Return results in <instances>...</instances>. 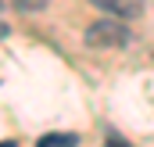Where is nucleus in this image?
<instances>
[{"label":"nucleus","instance_id":"f257e3e1","mask_svg":"<svg viewBox=\"0 0 154 147\" xmlns=\"http://www.w3.org/2000/svg\"><path fill=\"white\" fill-rule=\"evenodd\" d=\"M82 39L90 50H122V47H129V29L118 18H97Z\"/></svg>","mask_w":154,"mask_h":147},{"label":"nucleus","instance_id":"f03ea898","mask_svg":"<svg viewBox=\"0 0 154 147\" xmlns=\"http://www.w3.org/2000/svg\"><path fill=\"white\" fill-rule=\"evenodd\" d=\"M90 4L100 7V11L111 14V18H140L147 0H90Z\"/></svg>","mask_w":154,"mask_h":147},{"label":"nucleus","instance_id":"7ed1b4c3","mask_svg":"<svg viewBox=\"0 0 154 147\" xmlns=\"http://www.w3.org/2000/svg\"><path fill=\"white\" fill-rule=\"evenodd\" d=\"M79 136L75 133H47V136H39L36 147H75Z\"/></svg>","mask_w":154,"mask_h":147},{"label":"nucleus","instance_id":"20e7f679","mask_svg":"<svg viewBox=\"0 0 154 147\" xmlns=\"http://www.w3.org/2000/svg\"><path fill=\"white\" fill-rule=\"evenodd\" d=\"M14 7H18V11H43L47 0H14Z\"/></svg>","mask_w":154,"mask_h":147},{"label":"nucleus","instance_id":"39448f33","mask_svg":"<svg viewBox=\"0 0 154 147\" xmlns=\"http://www.w3.org/2000/svg\"><path fill=\"white\" fill-rule=\"evenodd\" d=\"M104 147H129V144H125V140H122L118 133H108V140H104Z\"/></svg>","mask_w":154,"mask_h":147},{"label":"nucleus","instance_id":"423d86ee","mask_svg":"<svg viewBox=\"0 0 154 147\" xmlns=\"http://www.w3.org/2000/svg\"><path fill=\"white\" fill-rule=\"evenodd\" d=\"M0 147H14V144H11V140H4V144H0Z\"/></svg>","mask_w":154,"mask_h":147},{"label":"nucleus","instance_id":"0eeeda50","mask_svg":"<svg viewBox=\"0 0 154 147\" xmlns=\"http://www.w3.org/2000/svg\"><path fill=\"white\" fill-rule=\"evenodd\" d=\"M0 11H4V0H0Z\"/></svg>","mask_w":154,"mask_h":147}]
</instances>
